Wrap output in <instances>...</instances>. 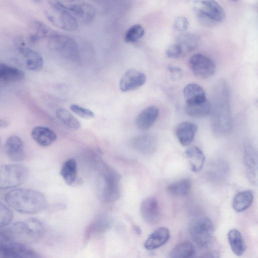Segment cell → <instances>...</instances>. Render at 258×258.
Returning <instances> with one entry per match:
<instances>
[{"instance_id":"obj_1","label":"cell","mask_w":258,"mask_h":258,"mask_svg":"<svg viewBox=\"0 0 258 258\" xmlns=\"http://www.w3.org/2000/svg\"><path fill=\"white\" fill-rule=\"evenodd\" d=\"M212 108V126L215 133H228L232 127L229 92L224 82H220L214 91Z\"/></svg>"},{"instance_id":"obj_2","label":"cell","mask_w":258,"mask_h":258,"mask_svg":"<svg viewBox=\"0 0 258 258\" xmlns=\"http://www.w3.org/2000/svg\"><path fill=\"white\" fill-rule=\"evenodd\" d=\"M8 205L24 214H35L43 211L47 205L45 197L41 192L29 188H16L5 196Z\"/></svg>"},{"instance_id":"obj_3","label":"cell","mask_w":258,"mask_h":258,"mask_svg":"<svg viewBox=\"0 0 258 258\" xmlns=\"http://www.w3.org/2000/svg\"><path fill=\"white\" fill-rule=\"evenodd\" d=\"M6 229L13 242L25 244L37 241L44 233L43 224L35 218L16 222Z\"/></svg>"},{"instance_id":"obj_4","label":"cell","mask_w":258,"mask_h":258,"mask_svg":"<svg viewBox=\"0 0 258 258\" xmlns=\"http://www.w3.org/2000/svg\"><path fill=\"white\" fill-rule=\"evenodd\" d=\"M187 4L199 22L205 26H214L225 19L224 10L215 0H187Z\"/></svg>"},{"instance_id":"obj_5","label":"cell","mask_w":258,"mask_h":258,"mask_svg":"<svg viewBox=\"0 0 258 258\" xmlns=\"http://www.w3.org/2000/svg\"><path fill=\"white\" fill-rule=\"evenodd\" d=\"M120 176L114 170L104 166L98 177L97 194L104 202H112L117 200L120 195Z\"/></svg>"},{"instance_id":"obj_6","label":"cell","mask_w":258,"mask_h":258,"mask_svg":"<svg viewBox=\"0 0 258 258\" xmlns=\"http://www.w3.org/2000/svg\"><path fill=\"white\" fill-rule=\"evenodd\" d=\"M47 39L49 48L63 58L73 61L78 58V44L72 38L55 32Z\"/></svg>"},{"instance_id":"obj_7","label":"cell","mask_w":258,"mask_h":258,"mask_svg":"<svg viewBox=\"0 0 258 258\" xmlns=\"http://www.w3.org/2000/svg\"><path fill=\"white\" fill-rule=\"evenodd\" d=\"M28 174L27 168L18 164L0 166V189L16 187L22 184Z\"/></svg>"},{"instance_id":"obj_8","label":"cell","mask_w":258,"mask_h":258,"mask_svg":"<svg viewBox=\"0 0 258 258\" xmlns=\"http://www.w3.org/2000/svg\"><path fill=\"white\" fill-rule=\"evenodd\" d=\"M214 231L212 221L207 217H201L195 220L189 228V233L192 240L201 247H205L210 244Z\"/></svg>"},{"instance_id":"obj_9","label":"cell","mask_w":258,"mask_h":258,"mask_svg":"<svg viewBox=\"0 0 258 258\" xmlns=\"http://www.w3.org/2000/svg\"><path fill=\"white\" fill-rule=\"evenodd\" d=\"M44 14L48 20L58 28L73 31L78 27L77 18L67 10L50 7L45 11Z\"/></svg>"},{"instance_id":"obj_10","label":"cell","mask_w":258,"mask_h":258,"mask_svg":"<svg viewBox=\"0 0 258 258\" xmlns=\"http://www.w3.org/2000/svg\"><path fill=\"white\" fill-rule=\"evenodd\" d=\"M189 67L192 73L200 79H207L214 75L216 65L210 57L197 53L191 56Z\"/></svg>"},{"instance_id":"obj_11","label":"cell","mask_w":258,"mask_h":258,"mask_svg":"<svg viewBox=\"0 0 258 258\" xmlns=\"http://www.w3.org/2000/svg\"><path fill=\"white\" fill-rule=\"evenodd\" d=\"M243 162L248 180L252 184H256L257 154L254 147L249 143H246L244 146Z\"/></svg>"},{"instance_id":"obj_12","label":"cell","mask_w":258,"mask_h":258,"mask_svg":"<svg viewBox=\"0 0 258 258\" xmlns=\"http://www.w3.org/2000/svg\"><path fill=\"white\" fill-rule=\"evenodd\" d=\"M146 81V75L135 69L127 70L121 78L119 87L123 92L133 91L142 86Z\"/></svg>"},{"instance_id":"obj_13","label":"cell","mask_w":258,"mask_h":258,"mask_svg":"<svg viewBox=\"0 0 258 258\" xmlns=\"http://www.w3.org/2000/svg\"><path fill=\"white\" fill-rule=\"evenodd\" d=\"M0 255L6 257L37 258L40 257L33 249L25 244L12 242L0 249Z\"/></svg>"},{"instance_id":"obj_14","label":"cell","mask_w":258,"mask_h":258,"mask_svg":"<svg viewBox=\"0 0 258 258\" xmlns=\"http://www.w3.org/2000/svg\"><path fill=\"white\" fill-rule=\"evenodd\" d=\"M140 211L144 220L150 224H155L160 220V207L157 200L154 197L145 199L141 205Z\"/></svg>"},{"instance_id":"obj_15","label":"cell","mask_w":258,"mask_h":258,"mask_svg":"<svg viewBox=\"0 0 258 258\" xmlns=\"http://www.w3.org/2000/svg\"><path fill=\"white\" fill-rule=\"evenodd\" d=\"M4 150L7 157L12 161L19 162L24 158V144L18 136L10 137L4 145Z\"/></svg>"},{"instance_id":"obj_16","label":"cell","mask_w":258,"mask_h":258,"mask_svg":"<svg viewBox=\"0 0 258 258\" xmlns=\"http://www.w3.org/2000/svg\"><path fill=\"white\" fill-rule=\"evenodd\" d=\"M159 115V110L156 106L152 105L146 107L136 118L137 127L142 131L149 130L156 121Z\"/></svg>"},{"instance_id":"obj_17","label":"cell","mask_w":258,"mask_h":258,"mask_svg":"<svg viewBox=\"0 0 258 258\" xmlns=\"http://www.w3.org/2000/svg\"><path fill=\"white\" fill-rule=\"evenodd\" d=\"M197 131V126L189 121H183L179 123L175 129V135L183 146L189 145L192 142Z\"/></svg>"},{"instance_id":"obj_18","label":"cell","mask_w":258,"mask_h":258,"mask_svg":"<svg viewBox=\"0 0 258 258\" xmlns=\"http://www.w3.org/2000/svg\"><path fill=\"white\" fill-rule=\"evenodd\" d=\"M170 238V231L166 227H160L152 233L146 240L144 247L148 250L159 248Z\"/></svg>"},{"instance_id":"obj_19","label":"cell","mask_w":258,"mask_h":258,"mask_svg":"<svg viewBox=\"0 0 258 258\" xmlns=\"http://www.w3.org/2000/svg\"><path fill=\"white\" fill-rule=\"evenodd\" d=\"M33 139L40 146L47 147L56 140V134L51 129L42 126L34 127L31 132Z\"/></svg>"},{"instance_id":"obj_20","label":"cell","mask_w":258,"mask_h":258,"mask_svg":"<svg viewBox=\"0 0 258 258\" xmlns=\"http://www.w3.org/2000/svg\"><path fill=\"white\" fill-rule=\"evenodd\" d=\"M187 160L191 170L198 172L203 168L205 157L203 151L197 146H191L187 148L183 153Z\"/></svg>"},{"instance_id":"obj_21","label":"cell","mask_w":258,"mask_h":258,"mask_svg":"<svg viewBox=\"0 0 258 258\" xmlns=\"http://www.w3.org/2000/svg\"><path fill=\"white\" fill-rule=\"evenodd\" d=\"M186 104H192L207 100L204 89L200 85L191 83L187 85L183 90Z\"/></svg>"},{"instance_id":"obj_22","label":"cell","mask_w":258,"mask_h":258,"mask_svg":"<svg viewBox=\"0 0 258 258\" xmlns=\"http://www.w3.org/2000/svg\"><path fill=\"white\" fill-rule=\"evenodd\" d=\"M19 53L22 55L23 63L27 69L34 71L41 70L43 61L38 52L27 47Z\"/></svg>"},{"instance_id":"obj_23","label":"cell","mask_w":258,"mask_h":258,"mask_svg":"<svg viewBox=\"0 0 258 258\" xmlns=\"http://www.w3.org/2000/svg\"><path fill=\"white\" fill-rule=\"evenodd\" d=\"M200 37L196 34L181 32L176 39L175 43L180 48L182 55L195 50L198 46Z\"/></svg>"},{"instance_id":"obj_24","label":"cell","mask_w":258,"mask_h":258,"mask_svg":"<svg viewBox=\"0 0 258 258\" xmlns=\"http://www.w3.org/2000/svg\"><path fill=\"white\" fill-rule=\"evenodd\" d=\"M133 144L139 152L146 155L153 153L157 147L156 139L150 135H142L136 137Z\"/></svg>"},{"instance_id":"obj_25","label":"cell","mask_w":258,"mask_h":258,"mask_svg":"<svg viewBox=\"0 0 258 258\" xmlns=\"http://www.w3.org/2000/svg\"><path fill=\"white\" fill-rule=\"evenodd\" d=\"M32 26L34 31L28 36V40L31 44L36 43L42 39L48 38L55 32L45 24L39 21H35Z\"/></svg>"},{"instance_id":"obj_26","label":"cell","mask_w":258,"mask_h":258,"mask_svg":"<svg viewBox=\"0 0 258 258\" xmlns=\"http://www.w3.org/2000/svg\"><path fill=\"white\" fill-rule=\"evenodd\" d=\"M25 77V73L20 69L5 63H0V80L6 82H17Z\"/></svg>"},{"instance_id":"obj_27","label":"cell","mask_w":258,"mask_h":258,"mask_svg":"<svg viewBox=\"0 0 258 258\" xmlns=\"http://www.w3.org/2000/svg\"><path fill=\"white\" fill-rule=\"evenodd\" d=\"M228 239L232 251L236 255H242L246 249V245L240 231L236 229H231L228 233Z\"/></svg>"},{"instance_id":"obj_28","label":"cell","mask_w":258,"mask_h":258,"mask_svg":"<svg viewBox=\"0 0 258 258\" xmlns=\"http://www.w3.org/2000/svg\"><path fill=\"white\" fill-rule=\"evenodd\" d=\"M211 103L207 99L198 103L186 104L185 111L190 116L197 118L204 117L211 113Z\"/></svg>"},{"instance_id":"obj_29","label":"cell","mask_w":258,"mask_h":258,"mask_svg":"<svg viewBox=\"0 0 258 258\" xmlns=\"http://www.w3.org/2000/svg\"><path fill=\"white\" fill-rule=\"evenodd\" d=\"M253 200V195L250 190L240 191L234 197L232 207L237 212L244 211L251 206Z\"/></svg>"},{"instance_id":"obj_30","label":"cell","mask_w":258,"mask_h":258,"mask_svg":"<svg viewBox=\"0 0 258 258\" xmlns=\"http://www.w3.org/2000/svg\"><path fill=\"white\" fill-rule=\"evenodd\" d=\"M60 175L68 185H72L77 175V164L74 159L67 160L63 163L60 169Z\"/></svg>"},{"instance_id":"obj_31","label":"cell","mask_w":258,"mask_h":258,"mask_svg":"<svg viewBox=\"0 0 258 258\" xmlns=\"http://www.w3.org/2000/svg\"><path fill=\"white\" fill-rule=\"evenodd\" d=\"M191 185V181L188 179H182L169 185L167 187V191L172 196L184 197L189 192Z\"/></svg>"},{"instance_id":"obj_32","label":"cell","mask_w":258,"mask_h":258,"mask_svg":"<svg viewBox=\"0 0 258 258\" xmlns=\"http://www.w3.org/2000/svg\"><path fill=\"white\" fill-rule=\"evenodd\" d=\"M195 253L193 244L188 241L183 242L176 245L171 251L170 257L186 258L192 256Z\"/></svg>"},{"instance_id":"obj_33","label":"cell","mask_w":258,"mask_h":258,"mask_svg":"<svg viewBox=\"0 0 258 258\" xmlns=\"http://www.w3.org/2000/svg\"><path fill=\"white\" fill-rule=\"evenodd\" d=\"M80 20L88 22L92 20L96 14L94 8L90 4L83 2L73 12Z\"/></svg>"},{"instance_id":"obj_34","label":"cell","mask_w":258,"mask_h":258,"mask_svg":"<svg viewBox=\"0 0 258 258\" xmlns=\"http://www.w3.org/2000/svg\"><path fill=\"white\" fill-rule=\"evenodd\" d=\"M56 115L61 122L73 130H76L81 127L79 121L65 108L57 109Z\"/></svg>"},{"instance_id":"obj_35","label":"cell","mask_w":258,"mask_h":258,"mask_svg":"<svg viewBox=\"0 0 258 258\" xmlns=\"http://www.w3.org/2000/svg\"><path fill=\"white\" fill-rule=\"evenodd\" d=\"M145 31L144 27L140 24H135L126 31L124 40L126 43H134L142 38Z\"/></svg>"},{"instance_id":"obj_36","label":"cell","mask_w":258,"mask_h":258,"mask_svg":"<svg viewBox=\"0 0 258 258\" xmlns=\"http://www.w3.org/2000/svg\"><path fill=\"white\" fill-rule=\"evenodd\" d=\"M51 7L61 9L73 13L83 0H48Z\"/></svg>"},{"instance_id":"obj_37","label":"cell","mask_w":258,"mask_h":258,"mask_svg":"<svg viewBox=\"0 0 258 258\" xmlns=\"http://www.w3.org/2000/svg\"><path fill=\"white\" fill-rule=\"evenodd\" d=\"M13 213L6 206L0 203V228L9 225L13 219Z\"/></svg>"},{"instance_id":"obj_38","label":"cell","mask_w":258,"mask_h":258,"mask_svg":"<svg viewBox=\"0 0 258 258\" xmlns=\"http://www.w3.org/2000/svg\"><path fill=\"white\" fill-rule=\"evenodd\" d=\"M70 109L75 114L82 118L85 119H90L94 118V113L89 109L81 107L76 104H72L70 106Z\"/></svg>"},{"instance_id":"obj_39","label":"cell","mask_w":258,"mask_h":258,"mask_svg":"<svg viewBox=\"0 0 258 258\" xmlns=\"http://www.w3.org/2000/svg\"><path fill=\"white\" fill-rule=\"evenodd\" d=\"M188 27V22L186 17L181 16L175 19L173 27L176 31L183 32L186 30Z\"/></svg>"},{"instance_id":"obj_40","label":"cell","mask_w":258,"mask_h":258,"mask_svg":"<svg viewBox=\"0 0 258 258\" xmlns=\"http://www.w3.org/2000/svg\"><path fill=\"white\" fill-rule=\"evenodd\" d=\"M166 55L169 58H177L182 55V53L179 46L175 43L167 49Z\"/></svg>"},{"instance_id":"obj_41","label":"cell","mask_w":258,"mask_h":258,"mask_svg":"<svg viewBox=\"0 0 258 258\" xmlns=\"http://www.w3.org/2000/svg\"><path fill=\"white\" fill-rule=\"evenodd\" d=\"M13 242L6 229L0 228V249H1L6 244Z\"/></svg>"},{"instance_id":"obj_42","label":"cell","mask_w":258,"mask_h":258,"mask_svg":"<svg viewBox=\"0 0 258 258\" xmlns=\"http://www.w3.org/2000/svg\"><path fill=\"white\" fill-rule=\"evenodd\" d=\"M14 44L16 48L19 52L27 47L24 38L21 36L16 37L14 40Z\"/></svg>"},{"instance_id":"obj_43","label":"cell","mask_w":258,"mask_h":258,"mask_svg":"<svg viewBox=\"0 0 258 258\" xmlns=\"http://www.w3.org/2000/svg\"><path fill=\"white\" fill-rule=\"evenodd\" d=\"M168 71L170 73L171 78L174 80H177L182 76V71L178 67L169 66L168 67Z\"/></svg>"},{"instance_id":"obj_44","label":"cell","mask_w":258,"mask_h":258,"mask_svg":"<svg viewBox=\"0 0 258 258\" xmlns=\"http://www.w3.org/2000/svg\"><path fill=\"white\" fill-rule=\"evenodd\" d=\"M202 257H218V255L217 253H215V252H209L208 253H206L205 254H204L203 255L201 256Z\"/></svg>"},{"instance_id":"obj_45","label":"cell","mask_w":258,"mask_h":258,"mask_svg":"<svg viewBox=\"0 0 258 258\" xmlns=\"http://www.w3.org/2000/svg\"><path fill=\"white\" fill-rule=\"evenodd\" d=\"M9 123L7 120L0 118V128H6L7 127Z\"/></svg>"},{"instance_id":"obj_46","label":"cell","mask_w":258,"mask_h":258,"mask_svg":"<svg viewBox=\"0 0 258 258\" xmlns=\"http://www.w3.org/2000/svg\"><path fill=\"white\" fill-rule=\"evenodd\" d=\"M233 1H238V0H233Z\"/></svg>"},{"instance_id":"obj_47","label":"cell","mask_w":258,"mask_h":258,"mask_svg":"<svg viewBox=\"0 0 258 258\" xmlns=\"http://www.w3.org/2000/svg\"><path fill=\"white\" fill-rule=\"evenodd\" d=\"M0 143H1V140H0Z\"/></svg>"}]
</instances>
